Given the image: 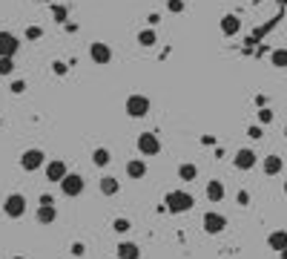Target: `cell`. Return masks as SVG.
Masks as SVG:
<instances>
[{"label": "cell", "mask_w": 287, "mask_h": 259, "mask_svg": "<svg viewBox=\"0 0 287 259\" xmlns=\"http://www.w3.org/2000/svg\"><path fill=\"white\" fill-rule=\"evenodd\" d=\"M164 204H167V210L170 213H187L195 204V199L187 193V190H170L167 199H164Z\"/></svg>", "instance_id": "obj_1"}, {"label": "cell", "mask_w": 287, "mask_h": 259, "mask_svg": "<svg viewBox=\"0 0 287 259\" xmlns=\"http://www.w3.org/2000/svg\"><path fill=\"white\" fill-rule=\"evenodd\" d=\"M138 153L147 156V158L158 156V153H161V142H158V136H152V132H141V136H138Z\"/></svg>", "instance_id": "obj_2"}, {"label": "cell", "mask_w": 287, "mask_h": 259, "mask_svg": "<svg viewBox=\"0 0 287 259\" xmlns=\"http://www.w3.org/2000/svg\"><path fill=\"white\" fill-rule=\"evenodd\" d=\"M83 188H86V184H83V176H80V173H69V176L60 182V193H63V196H69V199L80 196V193H83Z\"/></svg>", "instance_id": "obj_3"}, {"label": "cell", "mask_w": 287, "mask_h": 259, "mask_svg": "<svg viewBox=\"0 0 287 259\" xmlns=\"http://www.w3.org/2000/svg\"><path fill=\"white\" fill-rule=\"evenodd\" d=\"M3 213H6L9 219H20L23 213H26V199H23L20 193L6 196V202H3Z\"/></svg>", "instance_id": "obj_4"}, {"label": "cell", "mask_w": 287, "mask_h": 259, "mask_svg": "<svg viewBox=\"0 0 287 259\" xmlns=\"http://www.w3.org/2000/svg\"><path fill=\"white\" fill-rule=\"evenodd\" d=\"M126 112H129V116L132 118H144L149 112V98L147 95H129V98H126Z\"/></svg>", "instance_id": "obj_5"}, {"label": "cell", "mask_w": 287, "mask_h": 259, "mask_svg": "<svg viewBox=\"0 0 287 259\" xmlns=\"http://www.w3.org/2000/svg\"><path fill=\"white\" fill-rule=\"evenodd\" d=\"M43 164H46L43 150H26V153L20 156V167L26 170V173H34V170H40Z\"/></svg>", "instance_id": "obj_6"}, {"label": "cell", "mask_w": 287, "mask_h": 259, "mask_svg": "<svg viewBox=\"0 0 287 259\" xmlns=\"http://www.w3.org/2000/svg\"><path fill=\"white\" fill-rule=\"evenodd\" d=\"M20 49V40L11 32H0V58H14Z\"/></svg>", "instance_id": "obj_7"}, {"label": "cell", "mask_w": 287, "mask_h": 259, "mask_svg": "<svg viewBox=\"0 0 287 259\" xmlns=\"http://www.w3.org/2000/svg\"><path fill=\"white\" fill-rule=\"evenodd\" d=\"M227 228V219L221 216V213H216V210H210V213H204V230L210 236H216V234H221Z\"/></svg>", "instance_id": "obj_8"}, {"label": "cell", "mask_w": 287, "mask_h": 259, "mask_svg": "<svg viewBox=\"0 0 287 259\" xmlns=\"http://www.w3.org/2000/svg\"><path fill=\"white\" fill-rule=\"evenodd\" d=\"M89 58L98 64V66H106L109 60H112V49L106 46V44H101V40H95L89 46Z\"/></svg>", "instance_id": "obj_9"}, {"label": "cell", "mask_w": 287, "mask_h": 259, "mask_svg": "<svg viewBox=\"0 0 287 259\" xmlns=\"http://www.w3.org/2000/svg\"><path fill=\"white\" fill-rule=\"evenodd\" d=\"M66 176H69L66 162H60V158H52V162L46 164V178H49V182H63Z\"/></svg>", "instance_id": "obj_10"}, {"label": "cell", "mask_w": 287, "mask_h": 259, "mask_svg": "<svg viewBox=\"0 0 287 259\" xmlns=\"http://www.w3.org/2000/svg\"><path fill=\"white\" fill-rule=\"evenodd\" d=\"M256 162H259V156L253 153V150H239V153H236V158H233V164L239 167V170H253V167H256Z\"/></svg>", "instance_id": "obj_11"}, {"label": "cell", "mask_w": 287, "mask_h": 259, "mask_svg": "<svg viewBox=\"0 0 287 259\" xmlns=\"http://www.w3.org/2000/svg\"><path fill=\"white\" fill-rule=\"evenodd\" d=\"M218 26H221V32H224L227 38H233V35H239V32H241V20L236 18V14H224Z\"/></svg>", "instance_id": "obj_12"}, {"label": "cell", "mask_w": 287, "mask_h": 259, "mask_svg": "<svg viewBox=\"0 0 287 259\" xmlns=\"http://www.w3.org/2000/svg\"><path fill=\"white\" fill-rule=\"evenodd\" d=\"M264 176H279V173H282V167H285V162H282V156H267V158H264Z\"/></svg>", "instance_id": "obj_13"}, {"label": "cell", "mask_w": 287, "mask_h": 259, "mask_svg": "<svg viewBox=\"0 0 287 259\" xmlns=\"http://www.w3.org/2000/svg\"><path fill=\"white\" fill-rule=\"evenodd\" d=\"M126 176L129 178H144L147 176V162H144V158H132V162L126 164Z\"/></svg>", "instance_id": "obj_14"}, {"label": "cell", "mask_w": 287, "mask_h": 259, "mask_svg": "<svg viewBox=\"0 0 287 259\" xmlns=\"http://www.w3.org/2000/svg\"><path fill=\"white\" fill-rule=\"evenodd\" d=\"M118 259H141V248L135 242H121L118 245Z\"/></svg>", "instance_id": "obj_15"}, {"label": "cell", "mask_w": 287, "mask_h": 259, "mask_svg": "<svg viewBox=\"0 0 287 259\" xmlns=\"http://www.w3.org/2000/svg\"><path fill=\"white\" fill-rule=\"evenodd\" d=\"M57 219V208L55 204H40L37 208V222L40 224H52Z\"/></svg>", "instance_id": "obj_16"}, {"label": "cell", "mask_w": 287, "mask_h": 259, "mask_svg": "<svg viewBox=\"0 0 287 259\" xmlns=\"http://www.w3.org/2000/svg\"><path fill=\"white\" fill-rule=\"evenodd\" d=\"M267 245L273 248V250H279V254H282V250L287 248V230H273V234L267 236Z\"/></svg>", "instance_id": "obj_17"}, {"label": "cell", "mask_w": 287, "mask_h": 259, "mask_svg": "<svg viewBox=\"0 0 287 259\" xmlns=\"http://www.w3.org/2000/svg\"><path fill=\"white\" fill-rule=\"evenodd\" d=\"M207 199L213 202V204H216V202H221V199H224V184H221L218 178H213V182L207 184Z\"/></svg>", "instance_id": "obj_18"}, {"label": "cell", "mask_w": 287, "mask_h": 259, "mask_svg": "<svg viewBox=\"0 0 287 259\" xmlns=\"http://www.w3.org/2000/svg\"><path fill=\"white\" fill-rule=\"evenodd\" d=\"M118 190H121V184H118V178H112V176L101 178V193H103V196H115Z\"/></svg>", "instance_id": "obj_19"}, {"label": "cell", "mask_w": 287, "mask_h": 259, "mask_svg": "<svg viewBox=\"0 0 287 259\" xmlns=\"http://www.w3.org/2000/svg\"><path fill=\"white\" fill-rule=\"evenodd\" d=\"M92 162H95V167H106L109 162H112V156H109L106 147H98V150L92 153Z\"/></svg>", "instance_id": "obj_20"}, {"label": "cell", "mask_w": 287, "mask_h": 259, "mask_svg": "<svg viewBox=\"0 0 287 259\" xmlns=\"http://www.w3.org/2000/svg\"><path fill=\"white\" fill-rule=\"evenodd\" d=\"M138 44H141V46H155L158 38H155L152 29H141V32H138Z\"/></svg>", "instance_id": "obj_21"}, {"label": "cell", "mask_w": 287, "mask_h": 259, "mask_svg": "<svg viewBox=\"0 0 287 259\" xmlns=\"http://www.w3.org/2000/svg\"><path fill=\"white\" fill-rule=\"evenodd\" d=\"M178 176H181L184 182H195V178H198V167L195 164H181L178 167Z\"/></svg>", "instance_id": "obj_22"}, {"label": "cell", "mask_w": 287, "mask_h": 259, "mask_svg": "<svg viewBox=\"0 0 287 259\" xmlns=\"http://www.w3.org/2000/svg\"><path fill=\"white\" fill-rule=\"evenodd\" d=\"M270 60H273V66H279V70H287V49H273Z\"/></svg>", "instance_id": "obj_23"}, {"label": "cell", "mask_w": 287, "mask_h": 259, "mask_svg": "<svg viewBox=\"0 0 287 259\" xmlns=\"http://www.w3.org/2000/svg\"><path fill=\"white\" fill-rule=\"evenodd\" d=\"M11 72H14V58H0V75L6 78Z\"/></svg>", "instance_id": "obj_24"}, {"label": "cell", "mask_w": 287, "mask_h": 259, "mask_svg": "<svg viewBox=\"0 0 287 259\" xmlns=\"http://www.w3.org/2000/svg\"><path fill=\"white\" fill-rule=\"evenodd\" d=\"M129 228H132V222H129V219H115V222H112V230H115V234H126Z\"/></svg>", "instance_id": "obj_25"}, {"label": "cell", "mask_w": 287, "mask_h": 259, "mask_svg": "<svg viewBox=\"0 0 287 259\" xmlns=\"http://www.w3.org/2000/svg\"><path fill=\"white\" fill-rule=\"evenodd\" d=\"M259 124H273V110L262 106V110H259Z\"/></svg>", "instance_id": "obj_26"}, {"label": "cell", "mask_w": 287, "mask_h": 259, "mask_svg": "<svg viewBox=\"0 0 287 259\" xmlns=\"http://www.w3.org/2000/svg\"><path fill=\"white\" fill-rule=\"evenodd\" d=\"M52 14H55L57 24H63V20H66V14H69V9H66V6H52Z\"/></svg>", "instance_id": "obj_27"}, {"label": "cell", "mask_w": 287, "mask_h": 259, "mask_svg": "<svg viewBox=\"0 0 287 259\" xmlns=\"http://www.w3.org/2000/svg\"><path fill=\"white\" fill-rule=\"evenodd\" d=\"M167 9H170L172 14H178V12H184V0H167Z\"/></svg>", "instance_id": "obj_28"}, {"label": "cell", "mask_w": 287, "mask_h": 259, "mask_svg": "<svg viewBox=\"0 0 287 259\" xmlns=\"http://www.w3.org/2000/svg\"><path fill=\"white\" fill-rule=\"evenodd\" d=\"M26 38H29V40H37V38H43V29H40V26H29V29H26Z\"/></svg>", "instance_id": "obj_29"}, {"label": "cell", "mask_w": 287, "mask_h": 259, "mask_svg": "<svg viewBox=\"0 0 287 259\" xmlns=\"http://www.w3.org/2000/svg\"><path fill=\"white\" fill-rule=\"evenodd\" d=\"M247 136H250V138H256V142H259V138H264V130H262V124H253V127L247 130Z\"/></svg>", "instance_id": "obj_30"}, {"label": "cell", "mask_w": 287, "mask_h": 259, "mask_svg": "<svg viewBox=\"0 0 287 259\" xmlns=\"http://www.w3.org/2000/svg\"><path fill=\"white\" fill-rule=\"evenodd\" d=\"M236 202H239L241 208H247V204H250V193H247V190H239V196H236Z\"/></svg>", "instance_id": "obj_31"}, {"label": "cell", "mask_w": 287, "mask_h": 259, "mask_svg": "<svg viewBox=\"0 0 287 259\" xmlns=\"http://www.w3.org/2000/svg\"><path fill=\"white\" fill-rule=\"evenodd\" d=\"M86 254V245L83 242H72V256H83Z\"/></svg>", "instance_id": "obj_32"}, {"label": "cell", "mask_w": 287, "mask_h": 259, "mask_svg": "<svg viewBox=\"0 0 287 259\" xmlns=\"http://www.w3.org/2000/svg\"><path fill=\"white\" fill-rule=\"evenodd\" d=\"M9 90H11L14 95H20L23 90H26V84H23V81H11V86H9Z\"/></svg>", "instance_id": "obj_33"}, {"label": "cell", "mask_w": 287, "mask_h": 259, "mask_svg": "<svg viewBox=\"0 0 287 259\" xmlns=\"http://www.w3.org/2000/svg\"><path fill=\"white\" fill-rule=\"evenodd\" d=\"M52 70H55V75H66V64L55 60V64H52Z\"/></svg>", "instance_id": "obj_34"}, {"label": "cell", "mask_w": 287, "mask_h": 259, "mask_svg": "<svg viewBox=\"0 0 287 259\" xmlns=\"http://www.w3.org/2000/svg\"><path fill=\"white\" fill-rule=\"evenodd\" d=\"M279 256H282V259H287V248H285V250H282V254H279Z\"/></svg>", "instance_id": "obj_35"}, {"label": "cell", "mask_w": 287, "mask_h": 259, "mask_svg": "<svg viewBox=\"0 0 287 259\" xmlns=\"http://www.w3.org/2000/svg\"><path fill=\"white\" fill-rule=\"evenodd\" d=\"M285 193H287V182H285Z\"/></svg>", "instance_id": "obj_36"}, {"label": "cell", "mask_w": 287, "mask_h": 259, "mask_svg": "<svg viewBox=\"0 0 287 259\" xmlns=\"http://www.w3.org/2000/svg\"><path fill=\"white\" fill-rule=\"evenodd\" d=\"M11 259H23V256H11Z\"/></svg>", "instance_id": "obj_37"}, {"label": "cell", "mask_w": 287, "mask_h": 259, "mask_svg": "<svg viewBox=\"0 0 287 259\" xmlns=\"http://www.w3.org/2000/svg\"><path fill=\"white\" fill-rule=\"evenodd\" d=\"M285 136H287V127H285Z\"/></svg>", "instance_id": "obj_38"}, {"label": "cell", "mask_w": 287, "mask_h": 259, "mask_svg": "<svg viewBox=\"0 0 287 259\" xmlns=\"http://www.w3.org/2000/svg\"><path fill=\"white\" fill-rule=\"evenodd\" d=\"M0 124H3V121H0Z\"/></svg>", "instance_id": "obj_39"}]
</instances>
